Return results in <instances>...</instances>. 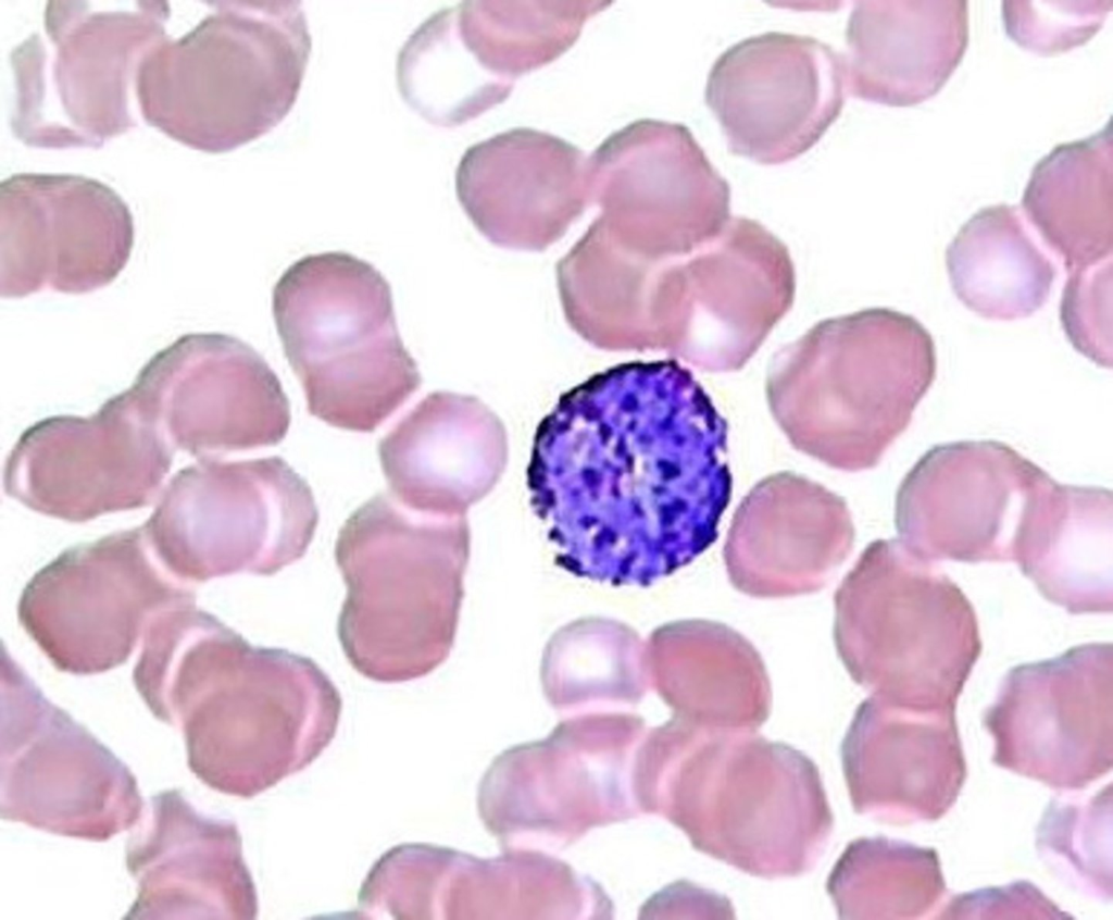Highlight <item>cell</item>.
<instances>
[{
    "mask_svg": "<svg viewBox=\"0 0 1113 920\" xmlns=\"http://www.w3.org/2000/svg\"><path fill=\"white\" fill-rule=\"evenodd\" d=\"M726 453L725 419L676 360L621 363L562 394L526 471L555 563L646 587L692 562L730 500Z\"/></svg>",
    "mask_w": 1113,
    "mask_h": 920,
    "instance_id": "1",
    "label": "cell"
},
{
    "mask_svg": "<svg viewBox=\"0 0 1113 920\" xmlns=\"http://www.w3.org/2000/svg\"><path fill=\"white\" fill-rule=\"evenodd\" d=\"M465 515H436L378 493L340 527L335 559L347 587L337 633L366 679L423 677L449 656L470 560Z\"/></svg>",
    "mask_w": 1113,
    "mask_h": 920,
    "instance_id": "2",
    "label": "cell"
},
{
    "mask_svg": "<svg viewBox=\"0 0 1113 920\" xmlns=\"http://www.w3.org/2000/svg\"><path fill=\"white\" fill-rule=\"evenodd\" d=\"M936 371L933 337L915 318L870 308L823 320L777 351L766 398L796 448L859 471L905 431Z\"/></svg>",
    "mask_w": 1113,
    "mask_h": 920,
    "instance_id": "3",
    "label": "cell"
},
{
    "mask_svg": "<svg viewBox=\"0 0 1113 920\" xmlns=\"http://www.w3.org/2000/svg\"><path fill=\"white\" fill-rule=\"evenodd\" d=\"M299 1L218 2L138 67L142 114L174 139L225 152L276 127L295 105L312 48Z\"/></svg>",
    "mask_w": 1113,
    "mask_h": 920,
    "instance_id": "4",
    "label": "cell"
},
{
    "mask_svg": "<svg viewBox=\"0 0 1113 920\" xmlns=\"http://www.w3.org/2000/svg\"><path fill=\"white\" fill-rule=\"evenodd\" d=\"M272 313L308 412L334 427L373 433L422 385L391 287L365 260L342 251L298 259L273 287Z\"/></svg>",
    "mask_w": 1113,
    "mask_h": 920,
    "instance_id": "5",
    "label": "cell"
},
{
    "mask_svg": "<svg viewBox=\"0 0 1113 920\" xmlns=\"http://www.w3.org/2000/svg\"><path fill=\"white\" fill-rule=\"evenodd\" d=\"M342 700L312 659L225 629L204 646V741L224 792L252 797L308 767L333 741Z\"/></svg>",
    "mask_w": 1113,
    "mask_h": 920,
    "instance_id": "6",
    "label": "cell"
},
{
    "mask_svg": "<svg viewBox=\"0 0 1113 920\" xmlns=\"http://www.w3.org/2000/svg\"><path fill=\"white\" fill-rule=\"evenodd\" d=\"M166 495L149 532L170 567L197 577L273 575L305 555L318 524L310 485L279 456L207 462Z\"/></svg>",
    "mask_w": 1113,
    "mask_h": 920,
    "instance_id": "7",
    "label": "cell"
},
{
    "mask_svg": "<svg viewBox=\"0 0 1113 920\" xmlns=\"http://www.w3.org/2000/svg\"><path fill=\"white\" fill-rule=\"evenodd\" d=\"M795 296L786 245L760 222L730 216L713 239L658 268L656 350L703 371L738 370L788 313Z\"/></svg>",
    "mask_w": 1113,
    "mask_h": 920,
    "instance_id": "8",
    "label": "cell"
},
{
    "mask_svg": "<svg viewBox=\"0 0 1113 920\" xmlns=\"http://www.w3.org/2000/svg\"><path fill=\"white\" fill-rule=\"evenodd\" d=\"M898 539H878L838 586L834 642L861 681L883 674H961L981 650L974 609L947 574Z\"/></svg>",
    "mask_w": 1113,
    "mask_h": 920,
    "instance_id": "9",
    "label": "cell"
},
{
    "mask_svg": "<svg viewBox=\"0 0 1113 920\" xmlns=\"http://www.w3.org/2000/svg\"><path fill=\"white\" fill-rule=\"evenodd\" d=\"M843 54L806 35L770 32L746 38L713 63L704 99L730 153L763 165L809 151L846 101Z\"/></svg>",
    "mask_w": 1113,
    "mask_h": 920,
    "instance_id": "10",
    "label": "cell"
},
{
    "mask_svg": "<svg viewBox=\"0 0 1113 920\" xmlns=\"http://www.w3.org/2000/svg\"><path fill=\"white\" fill-rule=\"evenodd\" d=\"M160 434L190 450L278 445L291 412L282 383L250 345L222 333L180 336L125 391Z\"/></svg>",
    "mask_w": 1113,
    "mask_h": 920,
    "instance_id": "11",
    "label": "cell"
},
{
    "mask_svg": "<svg viewBox=\"0 0 1113 920\" xmlns=\"http://www.w3.org/2000/svg\"><path fill=\"white\" fill-rule=\"evenodd\" d=\"M134 246L124 200L101 182L16 174L0 186V294H85L120 275Z\"/></svg>",
    "mask_w": 1113,
    "mask_h": 920,
    "instance_id": "12",
    "label": "cell"
},
{
    "mask_svg": "<svg viewBox=\"0 0 1113 920\" xmlns=\"http://www.w3.org/2000/svg\"><path fill=\"white\" fill-rule=\"evenodd\" d=\"M1050 477L1000 442L935 446L898 489L900 540L927 560L1012 561L1024 513Z\"/></svg>",
    "mask_w": 1113,
    "mask_h": 920,
    "instance_id": "13",
    "label": "cell"
},
{
    "mask_svg": "<svg viewBox=\"0 0 1113 920\" xmlns=\"http://www.w3.org/2000/svg\"><path fill=\"white\" fill-rule=\"evenodd\" d=\"M26 434L14 451L11 486L34 507L60 517L138 505L168 468L160 435L116 397L89 419H48Z\"/></svg>",
    "mask_w": 1113,
    "mask_h": 920,
    "instance_id": "14",
    "label": "cell"
},
{
    "mask_svg": "<svg viewBox=\"0 0 1113 920\" xmlns=\"http://www.w3.org/2000/svg\"><path fill=\"white\" fill-rule=\"evenodd\" d=\"M854 527L846 502L791 473L754 486L734 514L724 547L729 580L758 598L823 588L849 556Z\"/></svg>",
    "mask_w": 1113,
    "mask_h": 920,
    "instance_id": "15",
    "label": "cell"
},
{
    "mask_svg": "<svg viewBox=\"0 0 1113 920\" xmlns=\"http://www.w3.org/2000/svg\"><path fill=\"white\" fill-rule=\"evenodd\" d=\"M393 498L408 509L465 515L501 478L509 458L501 420L473 396L426 395L377 445Z\"/></svg>",
    "mask_w": 1113,
    "mask_h": 920,
    "instance_id": "16",
    "label": "cell"
},
{
    "mask_svg": "<svg viewBox=\"0 0 1113 920\" xmlns=\"http://www.w3.org/2000/svg\"><path fill=\"white\" fill-rule=\"evenodd\" d=\"M633 222L649 263L691 253L730 215V187L683 124L646 121L630 130Z\"/></svg>",
    "mask_w": 1113,
    "mask_h": 920,
    "instance_id": "17",
    "label": "cell"
},
{
    "mask_svg": "<svg viewBox=\"0 0 1113 920\" xmlns=\"http://www.w3.org/2000/svg\"><path fill=\"white\" fill-rule=\"evenodd\" d=\"M1112 493L1051 480L1028 506L1013 561L1071 613L1112 611Z\"/></svg>",
    "mask_w": 1113,
    "mask_h": 920,
    "instance_id": "18",
    "label": "cell"
},
{
    "mask_svg": "<svg viewBox=\"0 0 1113 920\" xmlns=\"http://www.w3.org/2000/svg\"><path fill=\"white\" fill-rule=\"evenodd\" d=\"M134 534L102 540L93 546L68 552L40 573L25 596L45 599V621L53 629L54 639L70 635L73 644L99 643L100 651L113 644L118 657L133 642L135 629L143 619L147 601L145 587L160 582L153 567L138 548ZM153 595V594H148Z\"/></svg>",
    "mask_w": 1113,
    "mask_h": 920,
    "instance_id": "19",
    "label": "cell"
},
{
    "mask_svg": "<svg viewBox=\"0 0 1113 920\" xmlns=\"http://www.w3.org/2000/svg\"><path fill=\"white\" fill-rule=\"evenodd\" d=\"M953 293L977 315L995 321L1025 319L1048 300L1056 268L1036 244L1015 208L1001 204L976 213L946 251Z\"/></svg>",
    "mask_w": 1113,
    "mask_h": 920,
    "instance_id": "20",
    "label": "cell"
},
{
    "mask_svg": "<svg viewBox=\"0 0 1113 920\" xmlns=\"http://www.w3.org/2000/svg\"><path fill=\"white\" fill-rule=\"evenodd\" d=\"M1111 181L1092 157L1053 158L1029 181L1024 210L1067 273L1112 260Z\"/></svg>",
    "mask_w": 1113,
    "mask_h": 920,
    "instance_id": "21",
    "label": "cell"
},
{
    "mask_svg": "<svg viewBox=\"0 0 1113 920\" xmlns=\"http://www.w3.org/2000/svg\"><path fill=\"white\" fill-rule=\"evenodd\" d=\"M648 661L701 695L734 694L743 682L763 684L766 675L754 646L736 630L715 621L681 620L656 629L647 644Z\"/></svg>",
    "mask_w": 1113,
    "mask_h": 920,
    "instance_id": "22",
    "label": "cell"
},
{
    "mask_svg": "<svg viewBox=\"0 0 1113 920\" xmlns=\"http://www.w3.org/2000/svg\"><path fill=\"white\" fill-rule=\"evenodd\" d=\"M1112 260L1068 273L1060 302L1064 332L1076 350L1111 368Z\"/></svg>",
    "mask_w": 1113,
    "mask_h": 920,
    "instance_id": "23",
    "label": "cell"
}]
</instances>
